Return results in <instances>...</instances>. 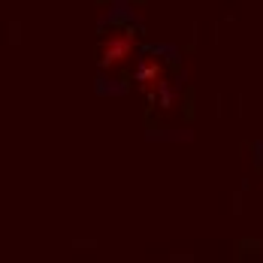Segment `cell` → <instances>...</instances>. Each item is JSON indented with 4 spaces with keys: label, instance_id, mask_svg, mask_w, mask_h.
I'll return each instance as SVG.
<instances>
[{
    "label": "cell",
    "instance_id": "cell-1",
    "mask_svg": "<svg viewBox=\"0 0 263 263\" xmlns=\"http://www.w3.org/2000/svg\"><path fill=\"white\" fill-rule=\"evenodd\" d=\"M136 46H139V40H136V30H133V27H127V25L112 27L103 36L100 52H97L100 70H103V73H118V70H124L133 61V54H136Z\"/></svg>",
    "mask_w": 263,
    "mask_h": 263
},
{
    "label": "cell",
    "instance_id": "cell-2",
    "mask_svg": "<svg viewBox=\"0 0 263 263\" xmlns=\"http://www.w3.org/2000/svg\"><path fill=\"white\" fill-rule=\"evenodd\" d=\"M166 85H170V79H166L163 61H160L158 54H142L139 64H136V88H139V94L148 100V106H155L158 94Z\"/></svg>",
    "mask_w": 263,
    "mask_h": 263
},
{
    "label": "cell",
    "instance_id": "cell-3",
    "mask_svg": "<svg viewBox=\"0 0 263 263\" xmlns=\"http://www.w3.org/2000/svg\"><path fill=\"white\" fill-rule=\"evenodd\" d=\"M176 106H179V91H176V85L170 82V85H166V88H163V91L158 94V100H155V109H158V112H173Z\"/></svg>",
    "mask_w": 263,
    "mask_h": 263
}]
</instances>
